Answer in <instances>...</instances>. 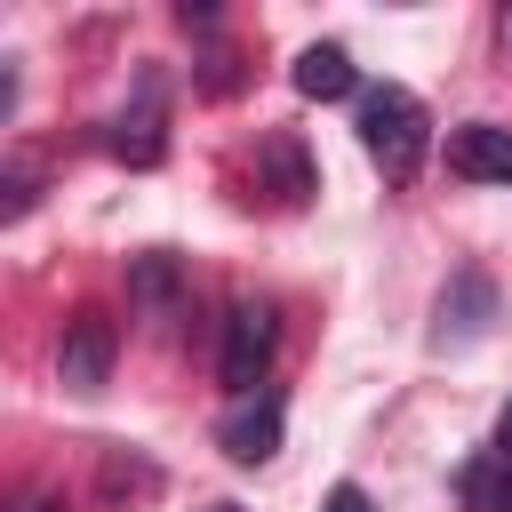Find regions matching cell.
<instances>
[{"instance_id": "obj_16", "label": "cell", "mask_w": 512, "mask_h": 512, "mask_svg": "<svg viewBox=\"0 0 512 512\" xmlns=\"http://www.w3.org/2000/svg\"><path fill=\"white\" fill-rule=\"evenodd\" d=\"M200 512H240V504H200Z\"/></svg>"}, {"instance_id": "obj_1", "label": "cell", "mask_w": 512, "mask_h": 512, "mask_svg": "<svg viewBox=\"0 0 512 512\" xmlns=\"http://www.w3.org/2000/svg\"><path fill=\"white\" fill-rule=\"evenodd\" d=\"M352 128H360V152L392 176V184H408L416 168H424V152H432V120H424V104L408 96V88H360V112H352Z\"/></svg>"}, {"instance_id": "obj_8", "label": "cell", "mask_w": 512, "mask_h": 512, "mask_svg": "<svg viewBox=\"0 0 512 512\" xmlns=\"http://www.w3.org/2000/svg\"><path fill=\"white\" fill-rule=\"evenodd\" d=\"M256 176L272 184V200H280V208H304V200L320 192V176H312V160H304V144H296L288 128H272V136L256 144Z\"/></svg>"}, {"instance_id": "obj_13", "label": "cell", "mask_w": 512, "mask_h": 512, "mask_svg": "<svg viewBox=\"0 0 512 512\" xmlns=\"http://www.w3.org/2000/svg\"><path fill=\"white\" fill-rule=\"evenodd\" d=\"M320 512H376V504H368V488H352V480H336V488H328V504H320Z\"/></svg>"}, {"instance_id": "obj_9", "label": "cell", "mask_w": 512, "mask_h": 512, "mask_svg": "<svg viewBox=\"0 0 512 512\" xmlns=\"http://www.w3.org/2000/svg\"><path fill=\"white\" fill-rule=\"evenodd\" d=\"M296 96H320V104H336V96H352L360 88V72H352V56L336 48V40H312L304 56H296Z\"/></svg>"}, {"instance_id": "obj_3", "label": "cell", "mask_w": 512, "mask_h": 512, "mask_svg": "<svg viewBox=\"0 0 512 512\" xmlns=\"http://www.w3.org/2000/svg\"><path fill=\"white\" fill-rule=\"evenodd\" d=\"M112 360H120V328H112V312H72L64 320V344H56V376H64V392H104V376H112Z\"/></svg>"}, {"instance_id": "obj_12", "label": "cell", "mask_w": 512, "mask_h": 512, "mask_svg": "<svg viewBox=\"0 0 512 512\" xmlns=\"http://www.w3.org/2000/svg\"><path fill=\"white\" fill-rule=\"evenodd\" d=\"M136 296H144V304H168V296H176V264H168V256H144V264H136Z\"/></svg>"}, {"instance_id": "obj_11", "label": "cell", "mask_w": 512, "mask_h": 512, "mask_svg": "<svg viewBox=\"0 0 512 512\" xmlns=\"http://www.w3.org/2000/svg\"><path fill=\"white\" fill-rule=\"evenodd\" d=\"M32 200H40V160H8V176H0V216L16 224V216H32Z\"/></svg>"}, {"instance_id": "obj_5", "label": "cell", "mask_w": 512, "mask_h": 512, "mask_svg": "<svg viewBox=\"0 0 512 512\" xmlns=\"http://www.w3.org/2000/svg\"><path fill=\"white\" fill-rule=\"evenodd\" d=\"M280 424H288V408H280V392L264 384L256 400H240V408L216 424V448H224L232 464H272V456H280Z\"/></svg>"}, {"instance_id": "obj_2", "label": "cell", "mask_w": 512, "mask_h": 512, "mask_svg": "<svg viewBox=\"0 0 512 512\" xmlns=\"http://www.w3.org/2000/svg\"><path fill=\"white\" fill-rule=\"evenodd\" d=\"M272 344H280L272 304H232V320H224V352H216V376H224L232 400H256V392H264V376H272Z\"/></svg>"}, {"instance_id": "obj_15", "label": "cell", "mask_w": 512, "mask_h": 512, "mask_svg": "<svg viewBox=\"0 0 512 512\" xmlns=\"http://www.w3.org/2000/svg\"><path fill=\"white\" fill-rule=\"evenodd\" d=\"M496 448H512V408H504V424H496Z\"/></svg>"}, {"instance_id": "obj_10", "label": "cell", "mask_w": 512, "mask_h": 512, "mask_svg": "<svg viewBox=\"0 0 512 512\" xmlns=\"http://www.w3.org/2000/svg\"><path fill=\"white\" fill-rule=\"evenodd\" d=\"M456 488H464V512H512V448H480Z\"/></svg>"}, {"instance_id": "obj_6", "label": "cell", "mask_w": 512, "mask_h": 512, "mask_svg": "<svg viewBox=\"0 0 512 512\" xmlns=\"http://www.w3.org/2000/svg\"><path fill=\"white\" fill-rule=\"evenodd\" d=\"M160 120H168V104H160V80L144 72V80H136V104H128L120 120H112V136H104V144H112L120 160H136V168H152V160L168 152V128H160Z\"/></svg>"}, {"instance_id": "obj_4", "label": "cell", "mask_w": 512, "mask_h": 512, "mask_svg": "<svg viewBox=\"0 0 512 512\" xmlns=\"http://www.w3.org/2000/svg\"><path fill=\"white\" fill-rule=\"evenodd\" d=\"M488 320H496V288H488L480 272H456V280L440 288L432 344H440V352H464V344H480V336H488Z\"/></svg>"}, {"instance_id": "obj_7", "label": "cell", "mask_w": 512, "mask_h": 512, "mask_svg": "<svg viewBox=\"0 0 512 512\" xmlns=\"http://www.w3.org/2000/svg\"><path fill=\"white\" fill-rule=\"evenodd\" d=\"M448 168L472 176V184H512V128H496V120H464V128L448 136Z\"/></svg>"}, {"instance_id": "obj_14", "label": "cell", "mask_w": 512, "mask_h": 512, "mask_svg": "<svg viewBox=\"0 0 512 512\" xmlns=\"http://www.w3.org/2000/svg\"><path fill=\"white\" fill-rule=\"evenodd\" d=\"M8 512H56V504H48V496H16Z\"/></svg>"}]
</instances>
